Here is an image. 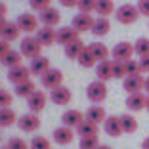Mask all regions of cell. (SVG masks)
I'll list each match as a JSON object with an SVG mask.
<instances>
[{"instance_id": "obj_32", "label": "cell", "mask_w": 149, "mask_h": 149, "mask_svg": "<svg viewBox=\"0 0 149 149\" xmlns=\"http://www.w3.org/2000/svg\"><path fill=\"white\" fill-rule=\"evenodd\" d=\"M120 123H123V130H124V134H134V132L138 130V120L132 117V113L120 115Z\"/></svg>"}, {"instance_id": "obj_43", "label": "cell", "mask_w": 149, "mask_h": 149, "mask_svg": "<svg viewBox=\"0 0 149 149\" xmlns=\"http://www.w3.org/2000/svg\"><path fill=\"white\" fill-rule=\"evenodd\" d=\"M138 10H140L141 15H145V17H149V0H138Z\"/></svg>"}, {"instance_id": "obj_37", "label": "cell", "mask_w": 149, "mask_h": 149, "mask_svg": "<svg viewBox=\"0 0 149 149\" xmlns=\"http://www.w3.org/2000/svg\"><path fill=\"white\" fill-rule=\"evenodd\" d=\"M97 147H100V140H97V136L80 138V149H97Z\"/></svg>"}, {"instance_id": "obj_14", "label": "cell", "mask_w": 149, "mask_h": 149, "mask_svg": "<svg viewBox=\"0 0 149 149\" xmlns=\"http://www.w3.org/2000/svg\"><path fill=\"white\" fill-rule=\"evenodd\" d=\"M103 130H105V134H107V136H111V138H118L120 134H124L120 117H117V115L107 117V120L103 123Z\"/></svg>"}, {"instance_id": "obj_26", "label": "cell", "mask_w": 149, "mask_h": 149, "mask_svg": "<svg viewBox=\"0 0 149 149\" xmlns=\"http://www.w3.org/2000/svg\"><path fill=\"white\" fill-rule=\"evenodd\" d=\"M88 48L92 50V54L96 56V59H97V63L100 61H105V59H109V56H111V50L107 48L105 44H101V42H92Z\"/></svg>"}, {"instance_id": "obj_40", "label": "cell", "mask_w": 149, "mask_h": 149, "mask_svg": "<svg viewBox=\"0 0 149 149\" xmlns=\"http://www.w3.org/2000/svg\"><path fill=\"white\" fill-rule=\"evenodd\" d=\"M124 69H126V77H130V74H141L140 61H134V59L124 61Z\"/></svg>"}, {"instance_id": "obj_7", "label": "cell", "mask_w": 149, "mask_h": 149, "mask_svg": "<svg viewBox=\"0 0 149 149\" xmlns=\"http://www.w3.org/2000/svg\"><path fill=\"white\" fill-rule=\"evenodd\" d=\"M132 54H134V44L130 42H118L111 50V56L115 61H128V59H132Z\"/></svg>"}, {"instance_id": "obj_5", "label": "cell", "mask_w": 149, "mask_h": 149, "mask_svg": "<svg viewBox=\"0 0 149 149\" xmlns=\"http://www.w3.org/2000/svg\"><path fill=\"white\" fill-rule=\"evenodd\" d=\"M40 82H42L44 88H48V90H54V88L61 86L63 84V73L59 69H50L40 77Z\"/></svg>"}, {"instance_id": "obj_47", "label": "cell", "mask_w": 149, "mask_h": 149, "mask_svg": "<svg viewBox=\"0 0 149 149\" xmlns=\"http://www.w3.org/2000/svg\"><path fill=\"white\" fill-rule=\"evenodd\" d=\"M6 27H8V21H6V17H0V38L4 36V33H6Z\"/></svg>"}, {"instance_id": "obj_28", "label": "cell", "mask_w": 149, "mask_h": 149, "mask_svg": "<svg viewBox=\"0 0 149 149\" xmlns=\"http://www.w3.org/2000/svg\"><path fill=\"white\" fill-rule=\"evenodd\" d=\"M77 61H79V65H80V67H84V69H90V67H96V65H97L96 56L92 54V50L88 48V46L84 48V52L80 54V57L77 59Z\"/></svg>"}, {"instance_id": "obj_31", "label": "cell", "mask_w": 149, "mask_h": 149, "mask_svg": "<svg viewBox=\"0 0 149 149\" xmlns=\"http://www.w3.org/2000/svg\"><path fill=\"white\" fill-rule=\"evenodd\" d=\"M84 42L82 40H77V42H73V44H69V46H65V56L69 57V59H79L80 57V54L84 52Z\"/></svg>"}, {"instance_id": "obj_44", "label": "cell", "mask_w": 149, "mask_h": 149, "mask_svg": "<svg viewBox=\"0 0 149 149\" xmlns=\"http://www.w3.org/2000/svg\"><path fill=\"white\" fill-rule=\"evenodd\" d=\"M10 50H12V48H10V42L4 40V38H0V61L4 59V56L10 52Z\"/></svg>"}, {"instance_id": "obj_13", "label": "cell", "mask_w": 149, "mask_h": 149, "mask_svg": "<svg viewBox=\"0 0 149 149\" xmlns=\"http://www.w3.org/2000/svg\"><path fill=\"white\" fill-rule=\"evenodd\" d=\"M54 141L56 143H59V145H69V143H73V140H74V128H69V126H65V124H61V126H57L56 130H54Z\"/></svg>"}, {"instance_id": "obj_24", "label": "cell", "mask_w": 149, "mask_h": 149, "mask_svg": "<svg viewBox=\"0 0 149 149\" xmlns=\"http://www.w3.org/2000/svg\"><path fill=\"white\" fill-rule=\"evenodd\" d=\"M21 61H23V54L19 52V50H10L0 63L4 67H8V69H13V67H17V65H23Z\"/></svg>"}, {"instance_id": "obj_25", "label": "cell", "mask_w": 149, "mask_h": 149, "mask_svg": "<svg viewBox=\"0 0 149 149\" xmlns=\"http://www.w3.org/2000/svg\"><path fill=\"white\" fill-rule=\"evenodd\" d=\"M109 31H111V23H109V19H107V17H100V15H97L90 33H92L94 36H105Z\"/></svg>"}, {"instance_id": "obj_36", "label": "cell", "mask_w": 149, "mask_h": 149, "mask_svg": "<svg viewBox=\"0 0 149 149\" xmlns=\"http://www.w3.org/2000/svg\"><path fill=\"white\" fill-rule=\"evenodd\" d=\"M96 6H97V0H79L77 8L80 10V13H92L96 12Z\"/></svg>"}, {"instance_id": "obj_33", "label": "cell", "mask_w": 149, "mask_h": 149, "mask_svg": "<svg viewBox=\"0 0 149 149\" xmlns=\"http://www.w3.org/2000/svg\"><path fill=\"white\" fill-rule=\"evenodd\" d=\"M19 35H21V29H19V25H17V23H12V21H10L8 27H6V33H4V36H2V38L8 40V42H13V40L19 38Z\"/></svg>"}, {"instance_id": "obj_4", "label": "cell", "mask_w": 149, "mask_h": 149, "mask_svg": "<svg viewBox=\"0 0 149 149\" xmlns=\"http://www.w3.org/2000/svg\"><path fill=\"white\" fill-rule=\"evenodd\" d=\"M21 29V33H27V35H31V33H36L38 31V17L33 15V13H19L17 15V21H15Z\"/></svg>"}, {"instance_id": "obj_18", "label": "cell", "mask_w": 149, "mask_h": 149, "mask_svg": "<svg viewBox=\"0 0 149 149\" xmlns=\"http://www.w3.org/2000/svg\"><path fill=\"white\" fill-rule=\"evenodd\" d=\"M59 21H61V13H59V10L54 8V6H50L48 10L40 12V23L44 27H56Z\"/></svg>"}, {"instance_id": "obj_48", "label": "cell", "mask_w": 149, "mask_h": 149, "mask_svg": "<svg viewBox=\"0 0 149 149\" xmlns=\"http://www.w3.org/2000/svg\"><path fill=\"white\" fill-rule=\"evenodd\" d=\"M6 13H8V8L4 2H0V17H6Z\"/></svg>"}, {"instance_id": "obj_12", "label": "cell", "mask_w": 149, "mask_h": 149, "mask_svg": "<svg viewBox=\"0 0 149 149\" xmlns=\"http://www.w3.org/2000/svg\"><path fill=\"white\" fill-rule=\"evenodd\" d=\"M31 69L25 65H17L13 67V69H8V80L12 84H21L25 80H31Z\"/></svg>"}, {"instance_id": "obj_50", "label": "cell", "mask_w": 149, "mask_h": 149, "mask_svg": "<svg viewBox=\"0 0 149 149\" xmlns=\"http://www.w3.org/2000/svg\"><path fill=\"white\" fill-rule=\"evenodd\" d=\"M141 149H149V136L145 138L143 141H141Z\"/></svg>"}, {"instance_id": "obj_52", "label": "cell", "mask_w": 149, "mask_h": 149, "mask_svg": "<svg viewBox=\"0 0 149 149\" xmlns=\"http://www.w3.org/2000/svg\"><path fill=\"white\" fill-rule=\"evenodd\" d=\"M145 109L149 111V96H147V101H145Z\"/></svg>"}, {"instance_id": "obj_9", "label": "cell", "mask_w": 149, "mask_h": 149, "mask_svg": "<svg viewBox=\"0 0 149 149\" xmlns=\"http://www.w3.org/2000/svg\"><path fill=\"white\" fill-rule=\"evenodd\" d=\"M94 21H96V17H92V13H77L73 17V29H77L79 33H88L92 31L94 27Z\"/></svg>"}, {"instance_id": "obj_3", "label": "cell", "mask_w": 149, "mask_h": 149, "mask_svg": "<svg viewBox=\"0 0 149 149\" xmlns=\"http://www.w3.org/2000/svg\"><path fill=\"white\" fill-rule=\"evenodd\" d=\"M86 96L92 103H101V101L107 97V84L103 80L96 79L86 86Z\"/></svg>"}, {"instance_id": "obj_35", "label": "cell", "mask_w": 149, "mask_h": 149, "mask_svg": "<svg viewBox=\"0 0 149 149\" xmlns=\"http://www.w3.org/2000/svg\"><path fill=\"white\" fill-rule=\"evenodd\" d=\"M29 145H31V149H52L50 140H48V138H44V136H35Z\"/></svg>"}, {"instance_id": "obj_1", "label": "cell", "mask_w": 149, "mask_h": 149, "mask_svg": "<svg viewBox=\"0 0 149 149\" xmlns=\"http://www.w3.org/2000/svg\"><path fill=\"white\" fill-rule=\"evenodd\" d=\"M140 15H141L140 10H138V6H134V4H123V6H118L117 12H115L117 21L123 23V25H132V23H136Z\"/></svg>"}, {"instance_id": "obj_11", "label": "cell", "mask_w": 149, "mask_h": 149, "mask_svg": "<svg viewBox=\"0 0 149 149\" xmlns=\"http://www.w3.org/2000/svg\"><path fill=\"white\" fill-rule=\"evenodd\" d=\"M80 40V33L73 27H61V29H57V44H61L63 48L69 46V44L77 42Z\"/></svg>"}, {"instance_id": "obj_51", "label": "cell", "mask_w": 149, "mask_h": 149, "mask_svg": "<svg viewBox=\"0 0 149 149\" xmlns=\"http://www.w3.org/2000/svg\"><path fill=\"white\" fill-rule=\"evenodd\" d=\"M97 149H113V147H111V145H103V143H100V147H97Z\"/></svg>"}, {"instance_id": "obj_10", "label": "cell", "mask_w": 149, "mask_h": 149, "mask_svg": "<svg viewBox=\"0 0 149 149\" xmlns=\"http://www.w3.org/2000/svg\"><path fill=\"white\" fill-rule=\"evenodd\" d=\"M50 100L56 103V105H69L71 100H73V94L67 86H57L54 90H50Z\"/></svg>"}, {"instance_id": "obj_34", "label": "cell", "mask_w": 149, "mask_h": 149, "mask_svg": "<svg viewBox=\"0 0 149 149\" xmlns=\"http://www.w3.org/2000/svg\"><path fill=\"white\" fill-rule=\"evenodd\" d=\"M134 54L140 57H145L149 56V38H138L136 42H134Z\"/></svg>"}, {"instance_id": "obj_2", "label": "cell", "mask_w": 149, "mask_h": 149, "mask_svg": "<svg viewBox=\"0 0 149 149\" xmlns=\"http://www.w3.org/2000/svg\"><path fill=\"white\" fill-rule=\"evenodd\" d=\"M19 52L23 54L25 57H29V59H35V57L42 56V44L38 42V38L36 36H25V38H21V42H19Z\"/></svg>"}, {"instance_id": "obj_22", "label": "cell", "mask_w": 149, "mask_h": 149, "mask_svg": "<svg viewBox=\"0 0 149 149\" xmlns=\"http://www.w3.org/2000/svg\"><path fill=\"white\" fill-rule=\"evenodd\" d=\"M13 124H17V115L12 107H4L0 109V128H10Z\"/></svg>"}, {"instance_id": "obj_17", "label": "cell", "mask_w": 149, "mask_h": 149, "mask_svg": "<svg viewBox=\"0 0 149 149\" xmlns=\"http://www.w3.org/2000/svg\"><path fill=\"white\" fill-rule=\"evenodd\" d=\"M143 84H145V79L141 74H130L123 80V86L128 94H136V92H141L143 90Z\"/></svg>"}, {"instance_id": "obj_46", "label": "cell", "mask_w": 149, "mask_h": 149, "mask_svg": "<svg viewBox=\"0 0 149 149\" xmlns=\"http://www.w3.org/2000/svg\"><path fill=\"white\" fill-rule=\"evenodd\" d=\"M59 4L63 8H74V6H79V0H59Z\"/></svg>"}, {"instance_id": "obj_15", "label": "cell", "mask_w": 149, "mask_h": 149, "mask_svg": "<svg viewBox=\"0 0 149 149\" xmlns=\"http://www.w3.org/2000/svg\"><path fill=\"white\" fill-rule=\"evenodd\" d=\"M46 101H48V96H46L42 90H36L31 97H27V105H29L31 113H40V111L46 107Z\"/></svg>"}, {"instance_id": "obj_49", "label": "cell", "mask_w": 149, "mask_h": 149, "mask_svg": "<svg viewBox=\"0 0 149 149\" xmlns=\"http://www.w3.org/2000/svg\"><path fill=\"white\" fill-rule=\"evenodd\" d=\"M143 92H145V94L149 96V77L145 79V84H143Z\"/></svg>"}, {"instance_id": "obj_23", "label": "cell", "mask_w": 149, "mask_h": 149, "mask_svg": "<svg viewBox=\"0 0 149 149\" xmlns=\"http://www.w3.org/2000/svg\"><path fill=\"white\" fill-rule=\"evenodd\" d=\"M86 120H92L96 124H101L107 120V113L101 105H92L90 109L86 111Z\"/></svg>"}, {"instance_id": "obj_8", "label": "cell", "mask_w": 149, "mask_h": 149, "mask_svg": "<svg viewBox=\"0 0 149 149\" xmlns=\"http://www.w3.org/2000/svg\"><path fill=\"white\" fill-rule=\"evenodd\" d=\"M17 126L21 132H36L40 128V117L36 113H27L17 118Z\"/></svg>"}, {"instance_id": "obj_20", "label": "cell", "mask_w": 149, "mask_h": 149, "mask_svg": "<svg viewBox=\"0 0 149 149\" xmlns=\"http://www.w3.org/2000/svg\"><path fill=\"white\" fill-rule=\"evenodd\" d=\"M29 69H31L33 74H36V77H42L46 71H50L52 67H50V59L44 56H38L35 57V59H31V65H29Z\"/></svg>"}, {"instance_id": "obj_6", "label": "cell", "mask_w": 149, "mask_h": 149, "mask_svg": "<svg viewBox=\"0 0 149 149\" xmlns=\"http://www.w3.org/2000/svg\"><path fill=\"white\" fill-rule=\"evenodd\" d=\"M84 120H86V115L79 109H67L65 113L61 115V123L69 128H74V130H77Z\"/></svg>"}, {"instance_id": "obj_30", "label": "cell", "mask_w": 149, "mask_h": 149, "mask_svg": "<svg viewBox=\"0 0 149 149\" xmlns=\"http://www.w3.org/2000/svg\"><path fill=\"white\" fill-rule=\"evenodd\" d=\"M115 2L113 0H97L96 13H100V17H109L111 13H115Z\"/></svg>"}, {"instance_id": "obj_54", "label": "cell", "mask_w": 149, "mask_h": 149, "mask_svg": "<svg viewBox=\"0 0 149 149\" xmlns=\"http://www.w3.org/2000/svg\"><path fill=\"white\" fill-rule=\"evenodd\" d=\"M0 65H2V63H0Z\"/></svg>"}, {"instance_id": "obj_39", "label": "cell", "mask_w": 149, "mask_h": 149, "mask_svg": "<svg viewBox=\"0 0 149 149\" xmlns=\"http://www.w3.org/2000/svg\"><path fill=\"white\" fill-rule=\"evenodd\" d=\"M29 6H31V10L40 13V12H44V10H48L52 6V0H29Z\"/></svg>"}, {"instance_id": "obj_41", "label": "cell", "mask_w": 149, "mask_h": 149, "mask_svg": "<svg viewBox=\"0 0 149 149\" xmlns=\"http://www.w3.org/2000/svg\"><path fill=\"white\" fill-rule=\"evenodd\" d=\"M113 77L115 79H126V69H124V61H115L113 59Z\"/></svg>"}, {"instance_id": "obj_53", "label": "cell", "mask_w": 149, "mask_h": 149, "mask_svg": "<svg viewBox=\"0 0 149 149\" xmlns=\"http://www.w3.org/2000/svg\"><path fill=\"white\" fill-rule=\"evenodd\" d=\"M0 143H2V136H0Z\"/></svg>"}, {"instance_id": "obj_19", "label": "cell", "mask_w": 149, "mask_h": 149, "mask_svg": "<svg viewBox=\"0 0 149 149\" xmlns=\"http://www.w3.org/2000/svg\"><path fill=\"white\" fill-rule=\"evenodd\" d=\"M145 101H147V96L143 92H136V94H128L126 97V107L128 111H141L145 109Z\"/></svg>"}, {"instance_id": "obj_21", "label": "cell", "mask_w": 149, "mask_h": 149, "mask_svg": "<svg viewBox=\"0 0 149 149\" xmlns=\"http://www.w3.org/2000/svg\"><path fill=\"white\" fill-rule=\"evenodd\" d=\"M96 77L103 82H107L109 79H115L113 77V61L105 59V61H100L96 65Z\"/></svg>"}, {"instance_id": "obj_38", "label": "cell", "mask_w": 149, "mask_h": 149, "mask_svg": "<svg viewBox=\"0 0 149 149\" xmlns=\"http://www.w3.org/2000/svg\"><path fill=\"white\" fill-rule=\"evenodd\" d=\"M6 149H31V145L21 138H10L6 143Z\"/></svg>"}, {"instance_id": "obj_45", "label": "cell", "mask_w": 149, "mask_h": 149, "mask_svg": "<svg viewBox=\"0 0 149 149\" xmlns=\"http://www.w3.org/2000/svg\"><path fill=\"white\" fill-rule=\"evenodd\" d=\"M138 61H140V69H141V73H149V56L140 57Z\"/></svg>"}, {"instance_id": "obj_29", "label": "cell", "mask_w": 149, "mask_h": 149, "mask_svg": "<svg viewBox=\"0 0 149 149\" xmlns=\"http://www.w3.org/2000/svg\"><path fill=\"white\" fill-rule=\"evenodd\" d=\"M35 92H36V86L33 80H25L21 84H15V96L19 97H31Z\"/></svg>"}, {"instance_id": "obj_16", "label": "cell", "mask_w": 149, "mask_h": 149, "mask_svg": "<svg viewBox=\"0 0 149 149\" xmlns=\"http://www.w3.org/2000/svg\"><path fill=\"white\" fill-rule=\"evenodd\" d=\"M35 36L38 38V42L42 46H52V44L57 42V31L54 27H42L35 33Z\"/></svg>"}, {"instance_id": "obj_27", "label": "cell", "mask_w": 149, "mask_h": 149, "mask_svg": "<svg viewBox=\"0 0 149 149\" xmlns=\"http://www.w3.org/2000/svg\"><path fill=\"white\" fill-rule=\"evenodd\" d=\"M97 130H100V124L92 123V120H84L79 128H77V134L80 138H86V136H97Z\"/></svg>"}, {"instance_id": "obj_42", "label": "cell", "mask_w": 149, "mask_h": 149, "mask_svg": "<svg viewBox=\"0 0 149 149\" xmlns=\"http://www.w3.org/2000/svg\"><path fill=\"white\" fill-rule=\"evenodd\" d=\"M12 94L8 92V90H4V88H0V109H4V107H10L12 105Z\"/></svg>"}]
</instances>
